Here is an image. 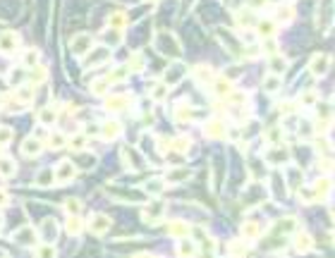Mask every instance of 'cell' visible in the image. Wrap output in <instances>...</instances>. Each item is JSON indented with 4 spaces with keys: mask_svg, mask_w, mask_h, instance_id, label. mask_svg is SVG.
Returning <instances> with one entry per match:
<instances>
[]
</instances>
